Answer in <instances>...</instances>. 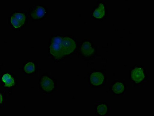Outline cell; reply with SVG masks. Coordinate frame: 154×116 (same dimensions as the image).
I'll use <instances>...</instances> for the list:
<instances>
[{"instance_id":"obj_1","label":"cell","mask_w":154,"mask_h":116,"mask_svg":"<svg viewBox=\"0 0 154 116\" xmlns=\"http://www.w3.org/2000/svg\"><path fill=\"white\" fill-rule=\"evenodd\" d=\"M42 5H36L29 9L31 18L34 20H39L45 17L47 11Z\"/></svg>"},{"instance_id":"obj_2","label":"cell","mask_w":154,"mask_h":116,"mask_svg":"<svg viewBox=\"0 0 154 116\" xmlns=\"http://www.w3.org/2000/svg\"><path fill=\"white\" fill-rule=\"evenodd\" d=\"M76 48V44L72 39L69 37L63 38L61 44V49L63 55L69 54Z\"/></svg>"},{"instance_id":"obj_3","label":"cell","mask_w":154,"mask_h":116,"mask_svg":"<svg viewBox=\"0 0 154 116\" xmlns=\"http://www.w3.org/2000/svg\"><path fill=\"white\" fill-rule=\"evenodd\" d=\"M40 85L44 91L49 92L55 88L54 82L52 78L47 76L42 77L40 79Z\"/></svg>"},{"instance_id":"obj_4","label":"cell","mask_w":154,"mask_h":116,"mask_svg":"<svg viewBox=\"0 0 154 116\" xmlns=\"http://www.w3.org/2000/svg\"><path fill=\"white\" fill-rule=\"evenodd\" d=\"M50 53L55 59H60L63 55L61 49V44L51 41L49 45Z\"/></svg>"},{"instance_id":"obj_5","label":"cell","mask_w":154,"mask_h":116,"mask_svg":"<svg viewBox=\"0 0 154 116\" xmlns=\"http://www.w3.org/2000/svg\"><path fill=\"white\" fill-rule=\"evenodd\" d=\"M131 76L132 79L137 83H140L145 77L143 70L140 67L135 68L132 70L131 73Z\"/></svg>"},{"instance_id":"obj_6","label":"cell","mask_w":154,"mask_h":116,"mask_svg":"<svg viewBox=\"0 0 154 116\" xmlns=\"http://www.w3.org/2000/svg\"><path fill=\"white\" fill-rule=\"evenodd\" d=\"M104 77L103 74L100 72H94L90 76V81L94 86H99L103 83Z\"/></svg>"},{"instance_id":"obj_7","label":"cell","mask_w":154,"mask_h":116,"mask_svg":"<svg viewBox=\"0 0 154 116\" xmlns=\"http://www.w3.org/2000/svg\"><path fill=\"white\" fill-rule=\"evenodd\" d=\"M91 43L85 41L82 44L81 48L82 54L85 56H89L92 55L94 52V49L92 48Z\"/></svg>"},{"instance_id":"obj_8","label":"cell","mask_w":154,"mask_h":116,"mask_svg":"<svg viewBox=\"0 0 154 116\" xmlns=\"http://www.w3.org/2000/svg\"><path fill=\"white\" fill-rule=\"evenodd\" d=\"M105 13V8L103 4H99V6L94 11L93 16L95 18L100 19L104 16Z\"/></svg>"},{"instance_id":"obj_9","label":"cell","mask_w":154,"mask_h":116,"mask_svg":"<svg viewBox=\"0 0 154 116\" xmlns=\"http://www.w3.org/2000/svg\"><path fill=\"white\" fill-rule=\"evenodd\" d=\"M2 80L7 87H11L14 85L15 83L14 79L9 74H5L2 77Z\"/></svg>"},{"instance_id":"obj_10","label":"cell","mask_w":154,"mask_h":116,"mask_svg":"<svg viewBox=\"0 0 154 116\" xmlns=\"http://www.w3.org/2000/svg\"><path fill=\"white\" fill-rule=\"evenodd\" d=\"M13 16L16 19L21 23L23 25L25 23V21H26V15L24 13L16 12V13H15L13 14Z\"/></svg>"},{"instance_id":"obj_11","label":"cell","mask_w":154,"mask_h":116,"mask_svg":"<svg viewBox=\"0 0 154 116\" xmlns=\"http://www.w3.org/2000/svg\"><path fill=\"white\" fill-rule=\"evenodd\" d=\"M113 91L116 94L122 93L124 90V86L122 83H117L113 85L112 87Z\"/></svg>"},{"instance_id":"obj_12","label":"cell","mask_w":154,"mask_h":116,"mask_svg":"<svg viewBox=\"0 0 154 116\" xmlns=\"http://www.w3.org/2000/svg\"><path fill=\"white\" fill-rule=\"evenodd\" d=\"M35 68V66L33 63L29 62L24 66V70L26 73L31 74L34 72Z\"/></svg>"},{"instance_id":"obj_13","label":"cell","mask_w":154,"mask_h":116,"mask_svg":"<svg viewBox=\"0 0 154 116\" xmlns=\"http://www.w3.org/2000/svg\"><path fill=\"white\" fill-rule=\"evenodd\" d=\"M108 108L105 104H101L97 107V111L98 114L101 115H105L107 113Z\"/></svg>"},{"instance_id":"obj_14","label":"cell","mask_w":154,"mask_h":116,"mask_svg":"<svg viewBox=\"0 0 154 116\" xmlns=\"http://www.w3.org/2000/svg\"><path fill=\"white\" fill-rule=\"evenodd\" d=\"M10 21L13 26L16 28H19L23 25L22 24L16 19L13 15L10 17Z\"/></svg>"}]
</instances>
